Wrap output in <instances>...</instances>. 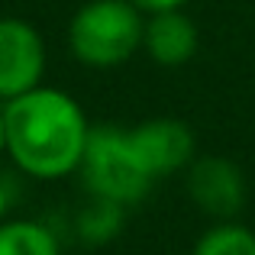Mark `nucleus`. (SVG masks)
Segmentation results:
<instances>
[{
	"instance_id": "5",
	"label": "nucleus",
	"mask_w": 255,
	"mask_h": 255,
	"mask_svg": "<svg viewBox=\"0 0 255 255\" xmlns=\"http://www.w3.org/2000/svg\"><path fill=\"white\" fill-rule=\"evenodd\" d=\"M132 149L155 181L184 171L194 162V132L178 117H152L129 129Z\"/></svg>"
},
{
	"instance_id": "11",
	"label": "nucleus",
	"mask_w": 255,
	"mask_h": 255,
	"mask_svg": "<svg viewBox=\"0 0 255 255\" xmlns=\"http://www.w3.org/2000/svg\"><path fill=\"white\" fill-rule=\"evenodd\" d=\"M132 3L149 16V13H165V10H184V3H191V0H132Z\"/></svg>"
},
{
	"instance_id": "10",
	"label": "nucleus",
	"mask_w": 255,
	"mask_h": 255,
	"mask_svg": "<svg viewBox=\"0 0 255 255\" xmlns=\"http://www.w3.org/2000/svg\"><path fill=\"white\" fill-rule=\"evenodd\" d=\"M123 210L126 207L110 204V200H94L81 213V220H78V233H81L87 243H107V239H113L120 233Z\"/></svg>"
},
{
	"instance_id": "9",
	"label": "nucleus",
	"mask_w": 255,
	"mask_h": 255,
	"mask_svg": "<svg viewBox=\"0 0 255 255\" xmlns=\"http://www.w3.org/2000/svg\"><path fill=\"white\" fill-rule=\"evenodd\" d=\"M194 255H255V233L243 223L220 220L197 239Z\"/></svg>"
},
{
	"instance_id": "2",
	"label": "nucleus",
	"mask_w": 255,
	"mask_h": 255,
	"mask_svg": "<svg viewBox=\"0 0 255 255\" xmlns=\"http://www.w3.org/2000/svg\"><path fill=\"white\" fill-rule=\"evenodd\" d=\"M145 13L132 0H87L68 23V49L87 68H117L142 49Z\"/></svg>"
},
{
	"instance_id": "13",
	"label": "nucleus",
	"mask_w": 255,
	"mask_h": 255,
	"mask_svg": "<svg viewBox=\"0 0 255 255\" xmlns=\"http://www.w3.org/2000/svg\"><path fill=\"white\" fill-rule=\"evenodd\" d=\"M6 152V126H3V107H0V155Z\"/></svg>"
},
{
	"instance_id": "12",
	"label": "nucleus",
	"mask_w": 255,
	"mask_h": 255,
	"mask_svg": "<svg viewBox=\"0 0 255 255\" xmlns=\"http://www.w3.org/2000/svg\"><path fill=\"white\" fill-rule=\"evenodd\" d=\"M6 210H10V194H6L3 181H0V223L6 220Z\"/></svg>"
},
{
	"instance_id": "3",
	"label": "nucleus",
	"mask_w": 255,
	"mask_h": 255,
	"mask_svg": "<svg viewBox=\"0 0 255 255\" xmlns=\"http://www.w3.org/2000/svg\"><path fill=\"white\" fill-rule=\"evenodd\" d=\"M78 171H81V181L94 200H110L120 207L142 204L155 184V178L145 171L142 158L132 149L129 129L113 123L91 126Z\"/></svg>"
},
{
	"instance_id": "4",
	"label": "nucleus",
	"mask_w": 255,
	"mask_h": 255,
	"mask_svg": "<svg viewBox=\"0 0 255 255\" xmlns=\"http://www.w3.org/2000/svg\"><path fill=\"white\" fill-rule=\"evenodd\" d=\"M45 42L32 23L0 16V104L42 84Z\"/></svg>"
},
{
	"instance_id": "1",
	"label": "nucleus",
	"mask_w": 255,
	"mask_h": 255,
	"mask_svg": "<svg viewBox=\"0 0 255 255\" xmlns=\"http://www.w3.org/2000/svg\"><path fill=\"white\" fill-rule=\"evenodd\" d=\"M0 107L6 155L23 174L36 181H58L81 168L91 123L68 91L39 84Z\"/></svg>"
},
{
	"instance_id": "8",
	"label": "nucleus",
	"mask_w": 255,
	"mask_h": 255,
	"mask_svg": "<svg viewBox=\"0 0 255 255\" xmlns=\"http://www.w3.org/2000/svg\"><path fill=\"white\" fill-rule=\"evenodd\" d=\"M0 255H62L49 226L36 220H3L0 223Z\"/></svg>"
},
{
	"instance_id": "7",
	"label": "nucleus",
	"mask_w": 255,
	"mask_h": 255,
	"mask_svg": "<svg viewBox=\"0 0 255 255\" xmlns=\"http://www.w3.org/2000/svg\"><path fill=\"white\" fill-rule=\"evenodd\" d=\"M200 32L184 10L149 13L142 29V52L162 68H181L197 55Z\"/></svg>"
},
{
	"instance_id": "6",
	"label": "nucleus",
	"mask_w": 255,
	"mask_h": 255,
	"mask_svg": "<svg viewBox=\"0 0 255 255\" xmlns=\"http://www.w3.org/2000/svg\"><path fill=\"white\" fill-rule=\"evenodd\" d=\"M187 194L200 213L217 220H233L246 204L243 168L223 155L194 158L187 165Z\"/></svg>"
}]
</instances>
